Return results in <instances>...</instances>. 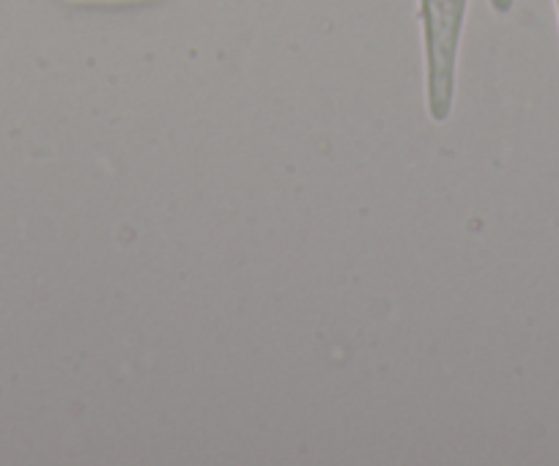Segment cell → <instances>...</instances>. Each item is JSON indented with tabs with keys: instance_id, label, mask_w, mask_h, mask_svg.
<instances>
[{
	"instance_id": "obj_2",
	"label": "cell",
	"mask_w": 559,
	"mask_h": 466,
	"mask_svg": "<svg viewBox=\"0 0 559 466\" xmlns=\"http://www.w3.org/2000/svg\"><path fill=\"white\" fill-rule=\"evenodd\" d=\"M491 3H493V7H497V9H502V12L510 7V0H491Z\"/></svg>"
},
{
	"instance_id": "obj_1",
	"label": "cell",
	"mask_w": 559,
	"mask_h": 466,
	"mask_svg": "<svg viewBox=\"0 0 559 466\" xmlns=\"http://www.w3.org/2000/svg\"><path fill=\"white\" fill-rule=\"evenodd\" d=\"M78 7H123V3H152V0H67Z\"/></svg>"
}]
</instances>
